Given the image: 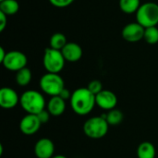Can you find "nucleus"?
Returning <instances> with one entry per match:
<instances>
[{
	"label": "nucleus",
	"instance_id": "nucleus-1",
	"mask_svg": "<svg viewBox=\"0 0 158 158\" xmlns=\"http://www.w3.org/2000/svg\"><path fill=\"white\" fill-rule=\"evenodd\" d=\"M69 105L75 114L87 116L96 106L95 95L87 87L78 88L72 93Z\"/></svg>",
	"mask_w": 158,
	"mask_h": 158
},
{
	"label": "nucleus",
	"instance_id": "nucleus-2",
	"mask_svg": "<svg viewBox=\"0 0 158 158\" xmlns=\"http://www.w3.org/2000/svg\"><path fill=\"white\" fill-rule=\"evenodd\" d=\"M19 105L27 114L37 115L45 109L46 101L43 93L36 90H27L20 95Z\"/></svg>",
	"mask_w": 158,
	"mask_h": 158
},
{
	"label": "nucleus",
	"instance_id": "nucleus-3",
	"mask_svg": "<svg viewBox=\"0 0 158 158\" xmlns=\"http://www.w3.org/2000/svg\"><path fill=\"white\" fill-rule=\"evenodd\" d=\"M109 130V124L105 116H96L88 118L83 124L84 134L93 140L104 138Z\"/></svg>",
	"mask_w": 158,
	"mask_h": 158
},
{
	"label": "nucleus",
	"instance_id": "nucleus-4",
	"mask_svg": "<svg viewBox=\"0 0 158 158\" xmlns=\"http://www.w3.org/2000/svg\"><path fill=\"white\" fill-rule=\"evenodd\" d=\"M39 85L42 93L51 97L58 96L60 93L66 88L65 81L59 74L49 72H46L41 77Z\"/></svg>",
	"mask_w": 158,
	"mask_h": 158
},
{
	"label": "nucleus",
	"instance_id": "nucleus-5",
	"mask_svg": "<svg viewBox=\"0 0 158 158\" xmlns=\"http://www.w3.org/2000/svg\"><path fill=\"white\" fill-rule=\"evenodd\" d=\"M135 15L136 21L143 28L157 26L158 4L155 2H145L141 5Z\"/></svg>",
	"mask_w": 158,
	"mask_h": 158
},
{
	"label": "nucleus",
	"instance_id": "nucleus-6",
	"mask_svg": "<svg viewBox=\"0 0 158 158\" xmlns=\"http://www.w3.org/2000/svg\"><path fill=\"white\" fill-rule=\"evenodd\" d=\"M66 59L61 51L47 47L43 56V65L49 73L59 74L65 67Z\"/></svg>",
	"mask_w": 158,
	"mask_h": 158
},
{
	"label": "nucleus",
	"instance_id": "nucleus-7",
	"mask_svg": "<svg viewBox=\"0 0 158 158\" xmlns=\"http://www.w3.org/2000/svg\"><path fill=\"white\" fill-rule=\"evenodd\" d=\"M27 63H28V58L24 53L18 50H12L6 53V56L1 64L6 69L9 71L17 72L26 68Z\"/></svg>",
	"mask_w": 158,
	"mask_h": 158
},
{
	"label": "nucleus",
	"instance_id": "nucleus-8",
	"mask_svg": "<svg viewBox=\"0 0 158 158\" xmlns=\"http://www.w3.org/2000/svg\"><path fill=\"white\" fill-rule=\"evenodd\" d=\"M144 30L145 28H143L137 21L131 22L123 27L121 35L122 38L129 43H137L143 39Z\"/></svg>",
	"mask_w": 158,
	"mask_h": 158
},
{
	"label": "nucleus",
	"instance_id": "nucleus-9",
	"mask_svg": "<svg viewBox=\"0 0 158 158\" xmlns=\"http://www.w3.org/2000/svg\"><path fill=\"white\" fill-rule=\"evenodd\" d=\"M42 125L37 115L27 114L20 119L19 128L24 135L31 136L38 132Z\"/></svg>",
	"mask_w": 158,
	"mask_h": 158
},
{
	"label": "nucleus",
	"instance_id": "nucleus-10",
	"mask_svg": "<svg viewBox=\"0 0 158 158\" xmlns=\"http://www.w3.org/2000/svg\"><path fill=\"white\" fill-rule=\"evenodd\" d=\"M20 96L10 87H3L0 90V106L4 109H13L19 104Z\"/></svg>",
	"mask_w": 158,
	"mask_h": 158
},
{
	"label": "nucleus",
	"instance_id": "nucleus-11",
	"mask_svg": "<svg viewBox=\"0 0 158 158\" xmlns=\"http://www.w3.org/2000/svg\"><path fill=\"white\" fill-rule=\"evenodd\" d=\"M96 106L106 111L115 109L118 105L117 95L110 90H103L97 95H95Z\"/></svg>",
	"mask_w": 158,
	"mask_h": 158
},
{
	"label": "nucleus",
	"instance_id": "nucleus-12",
	"mask_svg": "<svg viewBox=\"0 0 158 158\" xmlns=\"http://www.w3.org/2000/svg\"><path fill=\"white\" fill-rule=\"evenodd\" d=\"M34 155L37 158H52L55 156V144L49 138H41L33 148Z\"/></svg>",
	"mask_w": 158,
	"mask_h": 158
},
{
	"label": "nucleus",
	"instance_id": "nucleus-13",
	"mask_svg": "<svg viewBox=\"0 0 158 158\" xmlns=\"http://www.w3.org/2000/svg\"><path fill=\"white\" fill-rule=\"evenodd\" d=\"M66 61L74 63L79 61L83 55V51L81 46L74 42H68L65 47L61 50Z\"/></svg>",
	"mask_w": 158,
	"mask_h": 158
},
{
	"label": "nucleus",
	"instance_id": "nucleus-14",
	"mask_svg": "<svg viewBox=\"0 0 158 158\" xmlns=\"http://www.w3.org/2000/svg\"><path fill=\"white\" fill-rule=\"evenodd\" d=\"M46 109L52 117H59L66 110V101L60 96H53L46 103Z\"/></svg>",
	"mask_w": 158,
	"mask_h": 158
},
{
	"label": "nucleus",
	"instance_id": "nucleus-15",
	"mask_svg": "<svg viewBox=\"0 0 158 158\" xmlns=\"http://www.w3.org/2000/svg\"><path fill=\"white\" fill-rule=\"evenodd\" d=\"M156 150L155 145L150 142H143L137 148L138 158H156Z\"/></svg>",
	"mask_w": 158,
	"mask_h": 158
},
{
	"label": "nucleus",
	"instance_id": "nucleus-16",
	"mask_svg": "<svg viewBox=\"0 0 158 158\" xmlns=\"http://www.w3.org/2000/svg\"><path fill=\"white\" fill-rule=\"evenodd\" d=\"M19 5L17 0H3L0 1V12H3L7 17L18 13Z\"/></svg>",
	"mask_w": 158,
	"mask_h": 158
},
{
	"label": "nucleus",
	"instance_id": "nucleus-17",
	"mask_svg": "<svg viewBox=\"0 0 158 158\" xmlns=\"http://www.w3.org/2000/svg\"><path fill=\"white\" fill-rule=\"evenodd\" d=\"M31 79H32V73L31 69L27 67L16 72L15 80L17 84L20 87L28 86L31 81Z\"/></svg>",
	"mask_w": 158,
	"mask_h": 158
},
{
	"label": "nucleus",
	"instance_id": "nucleus-18",
	"mask_svg": "<svg viewBox=\"0 0 158 158\" xmlns=\"http://www.w3.org/2000/svg\"><path fill=\"white\" fill-rule=\"evenodd\" d=\"M120 10L125 14L136 13L141 6V0H119L118 2Z\"/></svg>",
	"mask_w": 158,
	"mask_h": 158
},
{
	"label": "nucleus",
	"instance_id": "nucleus-19",
	"mask_svg": "<svg viewBox=\"0 0 158 158\" xmlns=\"http://www.w3.org/2000/svg\"><path fill=\"white\" fill-rule=\"evenodd\" d=\"M67 44H68L67 37L65 34L61 32L54 33L50 37V40H49V47L56 49V50H59V51H61Z\"/></svg>",
	"mask_w": 158,
	"mask_h": 158
},
{
	"label": "nucleus",
	"instance_id": "nucleus-20",
	"mask_svg": "<svg viewBox=\"0 0 158 158\" xmlns=\"http://www.w3.org/2000/svg\"><path fill=\"white\" fill-rule=\"evenodd\" d=\"M105 118H106V121L108 122L109 126H118L123 121L124 115H123L122 111L115 108L110 111H107L106 115H105Z\"/></svg>",
	"mask_w": 158,
	"mask_h": 158
},
{
	"label": "nucleus",
	"instance_id": "nucleus-21",
	"mask_svg": "<svg viewBox=\"0 0 158 158\" xmlns=\"http://www.w3.org/2000/svg\"><path fill=\"white\" fill-rule=\"evenodd\" d=\"M143 40L149 44H156L158 43V28L157 26L145 28Z\"/></svg>",
	"mask_w": 158,
	"mask_h": 158
},
{
	"label": "nucleus",
	"instance_id": "nucleus-22",
	"mask_svg": "<svg viewBox=\"0 0 158 158\" xmlns=\"http://www.w3.org/2000/svg\"><path fill=\"white\" fill-rule=\"evenodd\" d=\"M87 88L94 94V95H97L99 93H101L104 88H103V83L99 81V80H93L91 81L88 85H87Z\"/></svg>",
	"mask_w": 158,
	"mask_h": 158
},
{
	"label": "nucleus",
	"instance_id": "nucleus-23",
	"mask_svg": "<svg viewBox=\"0 0 158 158\" xmlns=\"http://www.w3.org/2000/svg\"><path fill=\"white\" fill-rule=\"evenodd\" d=\"M50 4L58 8H64L69 6L75 0H48Z\"/></svg>",
	"mask_w": 158,
	"mask_h": 158
},
{
	"label": "nucleus",
	"instance_id": "nucleus-24",
	"mask_svg": "<svg viewBox=\"0 0 158 158\" xmlns=\"http://www.w3.org/2000/svg\"><path fill=\"white\" fill-rule=\"evenodd\" d=\"M37 117L39 118V119H40V121H41L42 124H45V123H47V122L49 121L51 115H50V113L48 112V110L45 108V109H44L43 111H41L39 114H37Z\"/></svg>",
	"mask_w": 158,
	"mask_h": 158
},
{
	"label": "nucleus",
	"instance_id": "nucleus-25",
	"mask_svg": "<svg viewBox=\"0 0 158 158\" xmlns=\"http://www.w3.org/2000/svg\"><path fill=\"white\" fill-rule=\"evenodd\" d=\"M7 24V16L3 12H0V31H3Z\"/></svg>",
	"mask_w": 158,
	"mask_h": 158
},
{
	"label": "nucleus",
	"instance_id": "nucleus-26",
	"mask_svg": "<svg viewBox=\"0 0 158 158\" xmlns=\"http://www.w3.org/2000/svg\"><path fill=\"white\" fill-rule=\"evenodd\" d=\"M71 95H72V93H70V91H69V89L65 88V89L60 93V94H59L58 96H60L62 99H64L65 101H67V100H70Z\"/></svg>",
	"mask_w": 158,
	"mask_h": 158
},
{
	"label": "nucleus",
	"instance_id": "nucleus-27",
	"mask_svg": "<svg viewBox=\"0 0 158 158\" xmlns=\"http://www.w3.org/2000/svg\"><path fill=\"white\" fill-rule=\"evenodd\" d=\"M6 51L4 49V47H0V62L2 63V61L5 59L6 56Z\"/></svg>",
	"mask_w": 158,
	"mask_h": 158
},
{
	"label": "nucleus",
	"instance_id": "nucleus-28",
	"mask_svg": "<svg viewBox=\"0 0 158 158\" xmlns=\"http://www.w3.org/2000/svg\"><path fill=\"white\" fill-rule=\"evenodd\" d=\"M52 158H68L67 156H63V155H56V156H54Z\"/></svg>",
	"mask_w": 158,
	"mask_h": 158
},
{
	"label": "nucleus",
	"instance_id": "nucleus-29",
	"mask_svg": "<svg viewBox=\"0 0 158 158\" xmlns=\"http://www.w3.org/2000/svg\"><path fill=\"white\" fill-rule=\"evenodd\" d=\"M0 1H3V0H0Z\"/></svg>",
	"mask_w": 158,
	"mask_h": 158
}]
</instances>
